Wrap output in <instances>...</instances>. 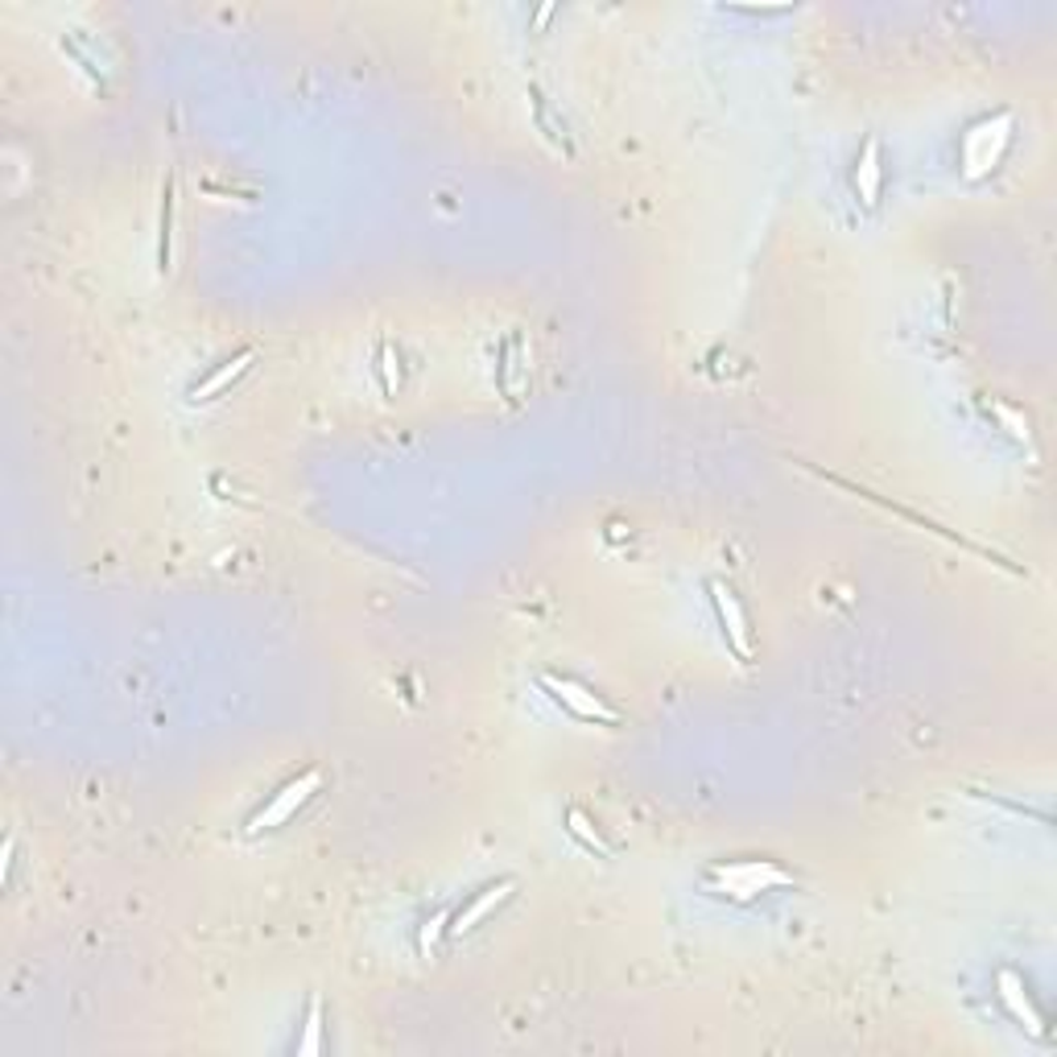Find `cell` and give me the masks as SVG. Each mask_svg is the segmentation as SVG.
<instances>
[{
	"label": "cell",
	"instance_id": "11",
	"mask_svg": "<svg viewBox=\"0 0 1057 1057\" xmlns=\"http://www.w3.org/2000/svg\"><path fill=\"white\" fill-rule=\"evenodd\" d=\"M165 203H162V249H158V265L162 273L170 269V228H174V182H165Z\"/></svg>",
	"mask_w": 1057,
	"mask_h": 1057
},
{
	"label": "cell",
	"instance_id": "12",
	"mask_svg": "<svg viewBox=\"0 0 1057 1057\" xmlns=\"http://www.w3.org/2000/svg\"><path fill=\"white\" fill-rule=\"evenodd\" d=\"M380 368H384V389H389V393H397V384H401V372H397L393 343H380Z\"/></svg>",
	"mask_w": 1057,
	"mask_h": 1057
},
{
	"label": "cell",
	"instance_id": "4",
	"mask_svg": "<svg viewBox=\"0 0 1057 1057\" xmlns=\"http://www.w3.org/2000/svg\"><path fill=\"white\" fill-rule=\"evenodd\" d=\"M711 880H719L732 896H752V893L772 888V884H785L789 876L781 872V868H772V863L752 860V863H727V868H715Z\"/></svg>",
	"mask_w": 1057,
	"mask_h": 1057
},
{
	"label": "cell",
	"instance_id": "13",
	"mask_svg": "<svg viewBox=\"0 0 1057 1057\" xmlns=\"http://www.w3.org/2000/svg\"><path fill=\"white\" fill-rule=\"evenodd\" d=\"M571 835H578V839L587 842V847H591V851H604V842H599V835H595V830H591V823H587V818H583V814H578V809H571Z\"/></svg>",
	"mask_w": 1057,
	"mask_h": 1057
},
{
	"label": "cell",
	"instance_id": "8",
	"mask_svg": "<svg viewBox=\"0 0 1057 1057\" xmlns=\"http://www.w3.org/2000/svg\"><path fill=\"white\" fill-rule=\"evenodd\" d=\"M513 888H517V880H501V884H492V888H484V893L475 896L471 905H463L459 914L450 917L455 926H450V933H467V930H475V921H484L496 905H504L508 896H513Z\"/></svg>",
	"mask_w": 1057,
	"mask_h": 1057
},
{
	"label": "cell",
	"instance_id": "2",
	"mask_svg": "<svg viewBox=\"0 0 1057 1057\" xmlns=\"http://www.w3.org/2000/svg\"><path fill=\"white\" fill-rule=\"evenodd\" d=\"M1012 128V116H996V120H984L975 125L963 137V162H967V179H984L987 170H996L1008 149V133Z\"/></svg>",
	"mask_w": 1057,
	"mask_h": 1057
},
{
	"label": "cell",
	"instance_id": "7",
	"mask_svg": "<svg viewBox=\"0 0 1057 1057\" xmlns=\"http://www.w3.org/2000/svg\"><path fill=\"white\" fill-rule=\"evenodd\" d=\"M252 359H256V347H244V352H235L232 359H223V364H219L211 377L198 380L195 389H191V401H216V397L223 393V389H228L232 380H240L244 372H249Z\"/></svg>",
	"mask_w": 1057,
	"mask_h": 1057
},
{
	"label": "cell",
	"instance_id": "9",
	"mask_svg": "<svg viewBox=\"0 0 1057 1057\" xmlns=\"http://www.w3.org/2000/svg\"><path fill=\"white\" fill-rule=\"evenodd\" d=\"M855 195H860L863 207H876V198H880V141L876 137L863 141V153H860V162H855Z\"/></svg>",
	"mask_w": 1057,
	"mask_h": 1057
},
{
	"label": "cell",
	"instance_id": "6",
	"mask_svg": "<svg viewBox=\"0 0 1057 1057\" xmlns=\"http://www.w3.org/2000/svg\"><path fill=\"white\" fill-rule=\"evenodd\" d=\"M996 987H1000V1000H1003V1008L1012 1012V1021H1021L1033 1037H1045V1021H1041V1012L1033 1008V1000H1029L1021 975H1016V970H1000Z\"/></svg>",
	"mask_w": 1057,
	"mask_h": 1057
},
{
	"label": "cell",
	"instance_id": "1",
	"mask_svg": "<svg viewBox=\"0 0 1057 1057\" xmlns=\"http://www.w3.org/2000/svg\"><path fill=\"white\" fill-rule=\"evenodd\" d=\"M319 789H323V772H319V769H306L302 777H294V781H289V785L282 789V793H273L269 802H265V806L252 814L244 830H249V835H261V830H273V826L289 823V818H294V814H298V809H302L306 802H310V797L319 793Z\"/></svg>",
	"mask_w": 1057,
	"mask_h": 1057
},
{
	"label": "cell",
	"instance_id": "3",
	"mask_svg": "<svg viewBox=\"0 0 1057 1057\" xmlns=\"http://www.w3.org/2000/svg\"><path fill=\"white\" fill-rule=\"evenodd\" d=\"M541 686H545V690H550V699H554L558 706H566L574 719H587V723H616V711H611V706L599 699V694H591L583 681L545 674V678H541Z\"/></svg>",
	"mask_w": 1057,
	"mask_h": 1057
},
{
	"label": "cell",
	"instance_id": "10",
	"mask_svg": "<svg viewBox=\"0 0 1057 1057\" xmlns=\"http://www.w3.org/2000/svg\"><path fill=\"white\" fill-rule=\"evenodd\" d=\"M319 1033H323V1003L310 1000V1012H306V1033H302V1041H298V1054H319V1049H323Z\"/></svg>",
	"mask_w": 1057,
	"mask_h": 1057
},
{
	"label": "cell",
	"instance_id": "5",
	"mask_svg": "<svg viewBox=\"0 0 1057 1057\" xmlns=\"http://www.w3.org/2000/svg\"><path fill=\"white\" fill-rule=\"evenodd\" d=\"M711 599H715L719 624H723V632H727L735 657H739V662H748V657H752V632H748V620H744L739 599H735V595L727 591L723 583H711Z\"/></svg>",
	"mask_w": 1057,
	"mask_h": 1057
},
{
	"label": "cell",
	"instance_id": "14",
	"mask_svg": "<svg viewBox=\"0 0 1057 1057\" xmlns=\"http://www.w3.org/2000/svg\"><path fill=\"white\" fill-rule=\"evenodd\" d=\"M447 921H450L447 909H443V914H434L430 921H426V930H422V950H430V946H434V938L443 933V926H447Z\"/></svg>",
	"mask_w": 1057,
	"mask_h": 1057
}]
</instances>
